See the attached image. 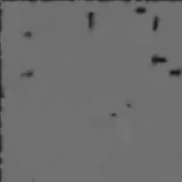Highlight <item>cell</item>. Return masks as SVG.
<instances>
[{"instance_id":"6da1fadb","label":"cell","mask_w":182,"mask_h":182,"mask_svg":"<svg viewBox=\"0 0 182 182\" xmlns=\"http://www.w3.org/2000/svg\"><path fill=\"white\" fill-rule=\"evenodd\" d=\"M158 23H159L158 18L156 17L155 20H154V25H153V30H154V31H156L157 29V27L158 26Z\"/></svg>"},{"instance_id":"7a4b0ae2","label":"cell","mask_w":182,"mask_h":182,"mask_svg":"<svg viewBox=\"0 0 182 182\" xmlns=\"http://www.w3.org/2000/svg\"><path fill=\"white\" fill-rule=\"evenodd\" d=\"M136 11L138 13H144L146 11V9L143 7H139L137 8Z\"/></svg>"},{"instance_id":"3957f363","label":"cell","mask_w":182,"mask_h":182,"mask_svg":"<svg viewBox=\"0 0 182 182\" xmlns=\"http://www.w3.org/2000/svg\"><path fill=\"white\" fill-rule=\"evenodd\" d=\"M181 73V72L180 70H174L173 71H172L170 72L171 74H172V75H177L178 74H180Z\"/></svg>"}]
</instances>
